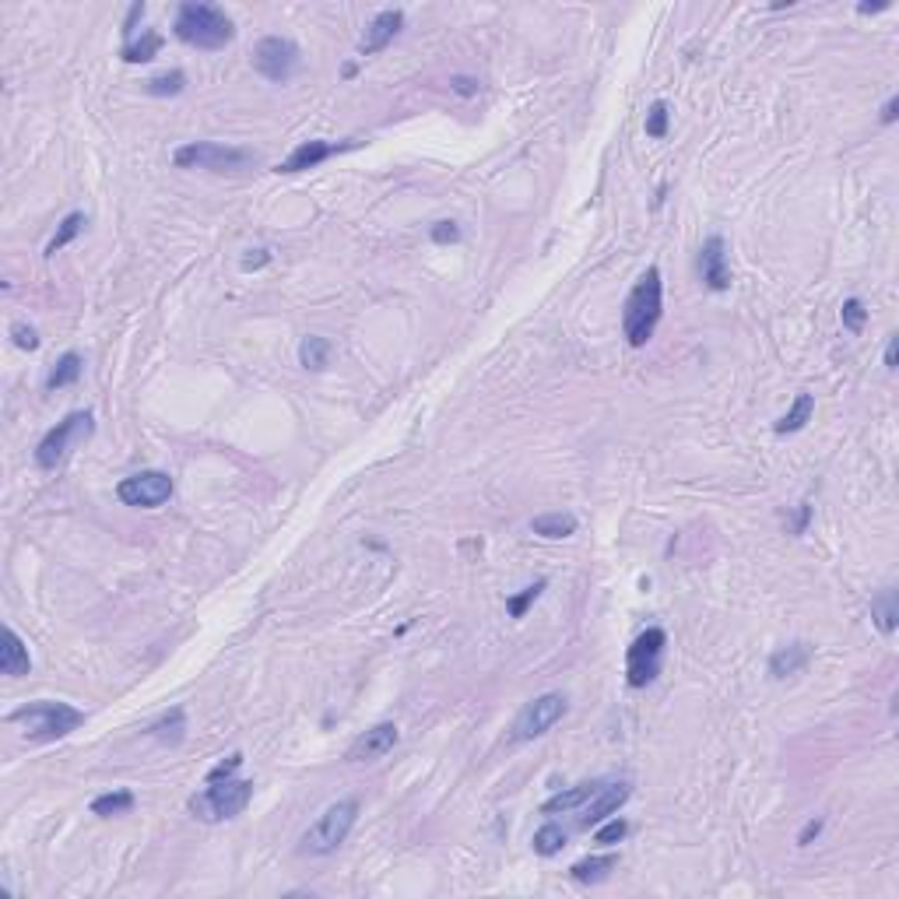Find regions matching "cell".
Here are the masks:
<instances>
[{
  "mask_svg": "<svg viewBox=\"0 0 899 899\" xmlns=\"http://www.w3.org/2000/svg\"><path fill=\"white\" fill-rule=\"evenodd\" d=\"M661 313H664V281H661V270L647 268L622 306V337L629 341V348H643L650 341L661 323Z\"/></svg>",
  "mask_w": 899,
  "mask_h": 899,
  "instance_id": "cell-1",
  "label": "cell"
},
{
  "mask_svg": "<svg viewBox=\"0 0 899 899\" xmlns=\"http://www.w3.org/2000/svg\"><path fill=\"white\" fill-rule=\"evenodd\" d=\"M176 39L194 49H225L236 39V25L225 15L218 4H204V0H183L176 7V22H173Z\"/></svg>",
  "mask_w": 899,
  "mask_h": 899,
  "instance_id": "cell-2",
  "label": "cell"
},
{
  "mask_svg": "<svg viewBox=\"0 0 899 899\" xmlns=\"http://www.w3.org/2000/svg\"><path fill=\"white\" fill-rule=\"evenodd\" d=\"M7 724H22L28 742H60L85 724V714L70 703L39 699V703H25L15 714H7Z\"/></svg>",
  "mask_w": 899,
  "mask_h": 899,
  "instance_id": "cell-3",
  "label": "cell"
},
{
  "mask_svg": "<svg viewBox=\"0 0 899 899\" xmlns=\"http://www.w3.org/2000/svg\"><path fill=\"white\" fill-rule=\"evenodd\" d=\"M355 819H359V798H341L334 805H327L313 826L302 832L299 854L302 857L334 854L337 847L348 840V832L355 830Z\"/></svg>",
  "mask_w": 899,
  "mask_h": 899,
  "instance_id": "cell-4",
  "label": "cell"
},
{
  "mask_svg": "<svg viewBox=\"0 0 899 899\" xmlns=\"http://www.w3.org/2000/svg\"><path fill=\"white\" fill-rule=\"evenodd\" d=\"M249 801H253V784L228 777V780H211L186 805L194 811V819H201V822H225V819L243 815Z\"/></svg>",
  "mask_w": 899,
  "mask_h": 899,
  "instance_id": "cell-5",
  "label": "cell"
},
{
  "mask_svg": "<svg viewBox=\"0 0 899 899\" xmlns=\"http://www.w3.org/2000/svg\"><path fill=\"white\" fill-rule=\"evenodd\" d=\"M173 162L180 169H207V173H243L249 169L257 155L247 148H232V144H215V141H190L176 148Z\"/></svg>",
  "mask_w": 899,
  "mask_h": 899,
  "instance_id": "cell-6",
  "label": "cell"
},
{
  "mask_svg": "<svg viewBox=\"0 0 899 899\" xmlns=\"http://www.w3.org/2000/svg\"><path fill=\"white\" fill-rule=\"evenodd\" d=\"M91 428H95L91 411H70L64 422H57V426L39 439V447H36V464H39L43 471H53V468L70 453L74 443H85V439H89Z\"/></svg>",
  "mask_w": 899,
  "mask_h": 899,
  "instance_id": "cell-7",
  "label": "cell"
},
{
  "mask_svg": "<svg viewBox=\"0 0 899 899\" xmlns=\"http://www.w3.org/2000/svg\"><path fill=\"white\" fill-rule=\"evenodd\" d=\"M664 650H668V632L650 626L632 640L629 653H626V682L632 689H647L653 678L661 674L664 664Z\"/></svg>",
  "mask_w": 899,
  "mask_h": 899,
  "instance_id": "cell-8",
  "label": "cell"
},
{
  "mask_svg": "<svg viewBox=\"0 0 899 899\" xmlns=\"http://www.w3.org/2000/svg\"><path fill=\"white\" fill-rule=\"evenodd\" d=\"M253 68L260 78H268L274 85H285V81H292L295 70L302 68V53L285 36H264L253 46Z\"/></svg>",
  "mask_w": 899,
  "mask_h": 899,
  "instance_id": "cell-9",
  "label": "cell"
},
{
  "mask_svg": "<svg viewBox=\"0 0 899 899\" xmlns=\"http://www.w3.org/2000/svg\"><path fill=\"white\" fill-rule=\"evenodd\" d=\"M569 710V699L562 693H545V696L531 699L513 720V742H534L545 731H552Z\"/></svg>",
  "mask_w": 899,
  "mask_h": 899,
  "instance_id": "cell-10",
  "label": "cell"
},
{
  "mask_svg": "<svg viewBox=\"0 0 899 899\" xmlns=\"http://www.w3.org/2000/svg\"><path fill=\"white\" fill-rule=\"evenodd\" d=\"M173 478L165 471H137L131 478H123L120 485H116V495H120V502L123 506H134V510H158L162 502H169L173 499Z\"/></svg>",
  "mask_w": 899,
  "mask_h": 899,
  "instance_id": "cell-11",
  "label": "cell"
},
{
  "mask_svg": "<svg viewBox=\"0 0 899 899\" xmlns=\"http://www.w3.org/2000/svg\"><path fill=\"white\" fill-rule=\"evenodd\" d=\"M394 745H397V724L383 720V724H373L369 731H362L359 738L348 745L344 759H348V763H376V759H383Z\"/></svg>",
  "mask_w": 899,
  "mask_h": 899,
  "instance_id": "cell-12",
  "label": "cell"
},
{
  "mask_svg": "<svg viewBox=\"0 0 899 899\" xmlns=\"http://www.w3.org/2000/svg\"><path fill=\"white\" fill-rule=\"evenodd\" d=\"M699 278L710 292H727L731 289V268H727V243L724 236H710L699 247Z\"/></svg>",
  "mask_w": 899,
  "mask_h": 899,
  "instance_id": "cell-13",
  "label": "cell"
},
{
  "mask_svg": "<svg viewBox=\"0 0 899 899\" xmlns=\"http://www.w3.org/2000/svg\"><path fill=\"white\" fill-rule=\"evenodd\" d=\"M629 798H632V784H626V780H619V784H611V787H601V790L587 801L584 809H580V830L601 826V822L611 819V815L622 809Z\"/></svg>",
  "mask_w": 899,
  "mask_h": 899,
  "instance_id": "cell-14",
  "label": "cell"
},
{
  "mask_svg": "<svg viewBox=\"0 0 899 899\" xmlns=\"http://www.w3.org/2000/svg\"><path fill=\"white\" fill-rule=\"evenodd\" d=\"M405 28V11H380L373 22L365 25V32H362L359 39V53L362 57H373V53H380L386 46L397 39V32Z\"/></svg>",
  "mask_w": 899,
  "mask_h": 899,
  "instance_id": "cell-15",
  "label": "cell"
},
{
  "mask_svg": "<svg viewBox=\"0 0 899 899\" xmlns=\"http://www.w3.org/2000/svg\"><path fill=\"white\" fill-rule=\"evenodd\" d=\"M0 672L7 678H25L32 672V657H28V647L18 632L11 626H4V647H0Z\"/></svg>",
  "mask_w": 899,
  "mask_h": 899,
  "instance_id": "cell-16",
  "label": "cell"
},
{
  "mask_svg": "<svg viewBox=\"0 0 899 899\" xmlns=\"http://www.w3.org/2000/svg\"><path fill=\"white\" fill-rule=\"evenodd\" d=\"M601 780H584V784H576V787H566V790H559V794H552L545 805H541V811L545 815H559V811H580L601 790Z\"/></svg>",
  "mask_w": 899,
  "mask_h": 899,
  "instance_id": "cell-17",
  "label": "cell"
},
{
  "mask_svg": "<svg viewBox=\"0 0 899 899\" xmlns=\"http://www.w3.org/2000/svg\"><path fill=\"white\" fill-rule=\"evenodd\" d=\"M337 152V144L327 141H302L299 148H292V155L278 165V173H302V169H313L323 158H331Z\"/></svg>",
  "mask_w": 899,
  "mask_h": 899,
  "instance_id": "cell-18",
  "label": "cell"
},
{
  "mask_svg": "<svg viewBox=\"0 0 899 899\" xmlns=\"http://www.w3.org/2000/svg\"><path fill=\"white\" fill-rule=\"evenodd\" d=\"M809 661H811L809 643H790V647H780V650L769 657V674L773 678H790V674L805 672Z\"/></svg>",
  "mask_w": 899,
  "mask_h": 899,
  "instance_id": "cell-19",
  "label": "cell"
},
{
  "mask_svg": "<svg viewBox=\"0 0 899 899\" xmlns=\"http://www.w3.org/2000/svg\"><path fill=\"white\" fill-rule=\"evenodd\" d=\"M872 622H875L878 632L893 636L899 626V590L896 587H885L872 598Z\"/></svg>",
  "mask_w": 899,
  "mask_h": 899,
  "instance_id": "cell-20",
  "label": "cell"
},
{
  "mask_svg": "<svg viewBox=\"0 0 899 899\" xmlns=\"http://www.w3.org/2000/svg\"><path fill=\"white\" fill-rule=\"evenodd\" d=\"M615 868H619V854H594V857L576 861V864L569 868V875L576 878L580 885H598V882H605Z\"/></svg>",
  "mask_w": 899,
  "mask_h": 899,
  "instance_id": "cell-21",
  "label": "cell"
},
{
  "mask_svg": "<svg viewBox=\"0 0 899 899\" xmlns=\"http://www.w3.org/2000/svg\"><path fill=\"white\" fill-rule=\"evenodd\" d=\"M148 735L155 738V742L169 745V748H176V745L186 738V714H183L180 706H173L165 717H158L152 727H148Z\"/></svg>",
  "mask_w": 899,
  "mask_h": 899,
  "instance_id": "cell-22",
  "label": "cell"
},
{
  "mask_svg": "<svg viewBox=\"0 0 899 899\" xmlns=\"http://www.w3.org/2000/svg\"><path fill=\"white\" fill-rule=\"evenodd\" d=\"M531 531L541 534V538H552V541L569 538V534H576V517H573V513H562V510H555V513H541V517L531 520Z\"/></svg>",
  "mask_w": 899,
  "mask_h": 899,
  "instance_id": "cell-23",
  "label": "cell"
},
{
  "mask_svg": "<svg viewBox=\"0 0 899 899\" xmlns=\"http://www.w3.org/2000/svg\"><path fill=\"white\" fill-rule=\"evenodd\" d=\"M158 49H162V36L152 32V28H144L141 36H134V39H127V43H123L120 57H123L127 64H148V60H155Z\"/></svg>",
  "mask_w": 899,
  "mask_h": 899,
  "instance_id": "cell-24",
  "label": "cell"
},
{
  "mask_svg": "<svg viewBox=\"0 0 899 899\" xmlns=\"http://www.w3.org/2000/svg\"><path fill=\"white\" fill-rule=\"evenodd\" d=\"M134 794L127 790V787H116L110 794H99L95 801H91V815H99V819H112V815H127V811L134 809Z\"/></svg>",
  "mask_w": 899,
  "mask_h": 899,
  "instance_id": "cell-25",
  "label": "cell"
},
{
  "mask_svg": "<svg viewBox=\"0 0 899 899\" xmlns=\"http://www.w3.org/2000/svg\"><path fill=\"white\" fill-rule=\"evenodd\" d=\"M81 373H85V362H81V355H78V352H64V355L57 359V365H53V373H49L46 386H49V390H64V386H70V383L81 380Z\"/></svg>",
  "mask_w": 899,
  "mask_h": 899,
  "instance_id": "cell-26",
  "label": "cell"
},
{
  "mask_svg": "<svg viewBox=\"0 0 899 899\" xmlns=\"http://www.w3.org/2000/svg\"><path fill=\"white\" fill-rule=\"evenodd\" d=\"M811 411H815V397H811V394H798L794 405L787 407V415L773 428H777L780 436H787V432H801V428L809 426Z\"/></svg>",
  "mask_w": 899,
  "mask_h": 899,
  "instance_id": "cell-27",
  "label": "cell"
},
{
  "mask_svg": "<svg viewBox=\"0 0 899 899\" xmlns=\"http://www.w3.org/2000/svg\"><path fill=\"white\" fill-rule=\"evenodd\" d=\"M566 840H569V832L562 830L559 822H545V826L534 832L531 847H534V854H538V857H555V854H562Z\"/></svg>",
  "mask_w": 899,
  "mask_h": 899,
  "instance_id": "cell-28",
  "label": "cell"
},
{
  "mask_svg": "<svg viewBox=\"0 0 899 899\" xmlns=\"http://www.w3.org/2000/svg\"><path fill=\"white\" fill-rule=\"evenodd\" d=\"M299 362H302L306 369L320 373V369L331 362V341H327V337H320V334L302 337V344H299Z\"/></svg>",
  "mask_w": 899,
  "mask_h": 899,
  "instance_id": "cell-29",
  "label": "cell"
},
{
  "mask_svg": "<svg viewBox=\"0 0 899 899\" xmlns=\"http://www.w3.org/2000/svg\"><path fill=\"white\" fill-rule=\"evenodd\" d=\"M81 228H85V215H81V211H70L68 218L60 222V228L53 232V239L46 243V257H57L60 249L68 247L70 239H78V232H81Z\"/></svg>",
  "mask_w": 899,
  "mask_h": 899,
  "instance_id": "cell-30",
  "label": "cell"
},
{
  "mask_svg": "<svg viewBox=\"0 0 899 899\" xmlns=\"http://www.w3.org/2000/svg\"><path fill=\"white\" fill-rule=\"evenodd\" d=\"M183 89H186V74H183V70H165V74H158L152 81H144V91H148V95H158V99L180 95Z\"/></svg>",
  "mask_w": 899,
  "mask_h": 899,
  "instance_id": "cell-31",
  "label": "cell"
},
{
  "mask_svg": "<svg viewBox=\"0 0 899 899\" xmlns=\"http://www.w3.org/2000/svg\"><path fill=\"white\" fill-rule=\"evenodd\" d=\"M668 123H672V110H668L664 99H657L650 110H647V137L661 141V137L668 134Z\"/></svg>",
  "mask_w": 899,
  "mask_h": 899,
  "instance_id": "cell-32",
  "label": "cell"
},
{
  "mask_svg": "<svg viewBox=\"0 0 899 899\" xmlns=\"http://www.w3.org/2000/svg\"><path fill=\"white\" fill-rule=\"evenodd\" d=\"M541 590H545V580H538V584H531V587H524L517 598H510V601H506V611H510V619H524V615H527V608H531L541 598Z\"/></svg>",
  "mask_w": 899,
  "mask_h": 899,
  "instance_id": "cell-33",
  "label": "cell"
},
{
  "mask_svg": "<svg viewBox=\"0 0 899 899\" xmlns=\"http://www.w3.org/2000/svg\"><path fill=\"white\" fill-rule=\"evenodd\" d=\"M840 316H843V327H847L851 334H861V331H864V320H868V310H864L861 299H847L843 310H840Z\"/></svg>",
  "mask_w": 899,
  "mask_h": 899,
  "instance_id": "cell-34",
  "label": "cell"
},
{
  "mask_svg": "<svg viewBox=\"0 0 899 899\" xmlns=\"http://www.w3.org/2000/svg\"><path fill=\"white\" fill-rule=\"evenodd\" d=\"M626 832H629V822H626V819H605V826L594 832V840H598L601 847H611V843H622Z\"/></svg>",
  "mask_w": 899,
  "mask_h": 899,
  "instance_id": "cell-35",
  "label": "cell"
},
{
  "mask_svg": "<svg viewBox=\"0 0 899 899\" xmlns=\"http://www.w3.org/2000/svg\"><path fill=\"white\" fill-rule=\"evenodd\" d=\"M11 337H15V344L22 348V352H36L39 348V331L32 327V323H11Z\"/></svg>",
  "mask_w": 899,
  "mask_h": 899,
  "instance_id": "cell-36",
  "label": "cell"
},
{
  "mask_svg": "<svg viewBox=\"0 0 899 899\" xmlns=\"http://www.w3.org/2000/svg\"><path fill=\"white\" fill-rule=\"evenodd\" d=\"M239 766H243V752H232L225 763H218L211 773H207V784H211V780H228V777H236Z\"/></svg>",
  "mask_w": 899,
  "mask_h": 899,
  "instance_id": "cell-37",
  "label": "cell"
},
{
  "mask_svg": "<svg viewBox=\"0 0 899 899\" xmlns=\"http://www.w3.org/2000/svg\"><path fill=\"white\" fill-rule=\"evenodd\" d=\"M460 239V228H457V222H436L432 225V243H457Z\"/></svg>",
  "mask_w": 899,
  "mask_h": 899,
  "instance_id": "cell-38",
  "label": "cell"
},
{
  "mask_svg": "<svg viewBox=\"0 0 899 899\" xmlns=\"http://www.w3.org/2000/svg\"><path fill=\"white\" fill-rule=\"evenodd\" d=\"M270 264V253L268 249H249L247 257H243V270H260Z\"/></svg>",
  "mask_w": 899,
  "mask_h": 899,
  "instance_id": "cell-39",
  "label": "cell"
},
{
  "mask_svg": "<svg viewBox=\"0 0 899 899\" xmlns=\"http://www.w3.org/2000/svg\"><path fill=\"white\" fill-rule=\"evenodd\" d=\"M450 89L457 91V95H478V81L474 78H464V74H457V78H450Z\"/></svg>",
  "mask_w": 899,
  "mask_h": 899,
  "instance_id": "cell-40",
  "label": "cell"
},
{
  "mask_svg": "<svg viewBox=\"0 0 899 899\" xmlns=\"http://www.w3.org/2000/svg\"><path fill=\"white\" fill-rule=\"evenodd\" d=\"M822 826H826L822 819H809V822H805V830L798 832V847H809L811 840H815V836L822 832Z\"/></svg>",
  "mask_w": 899,
  "mask_h": 899,
  "instance_id": "cell-41",
  "label": "cell"
},
{
  "mask_svg": "<svg viewBox=\"0 0 899 899\" xmlns=\"http://www.w3.org/2000/svg\"><path fill=\"white\" fill-rule=\"evenodd\" d=\"M896 112H899V99L893 95V99L882 106V123H885V127H889V123H896Z\"/></svg>",
  "mask_w": 899,
  "mask_h": 899,
  "instance_id": "cell-42",
  "label": "cell"
},
{
  "mask_svg": "<svg viewBox=\"0 0 899 899\" xmlns=\"http://www.w3.org/2000/svg\"><path fill=\"white\" fill-rule=\"evenodd\" d=\"M885 369L889 373L896 369V337H889V344H885Z\"/></svg>",
  "mask_w": 899,
  "mask_h": 899,
  "instance_id": "cell-43",
  "label": "cell"
},
{
  "mask_svg": "<svg viewBox=\"0 0 899 899\" xmlns=\"http://www.w3.org/2000/svg\"><path fill=\"white\" fill-rule=\"evenodd\" d=\"M885 7H889V0H882V4H857L861 15H875V11H885Z\"/></svg>",
  "mask_w": 899,
  "mask_h": 899,
  "instance_id": "cell-44",
  "label": "cell"
}]
</instances>
